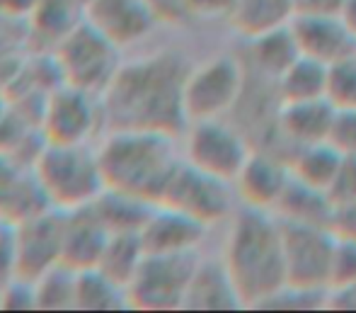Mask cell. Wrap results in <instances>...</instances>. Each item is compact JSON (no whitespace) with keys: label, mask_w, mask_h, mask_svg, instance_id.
Returning <instances> with one entry per match:
<instances>
[{"label":"cell","mask_w":356,"mask_h":313,"mask_svg":"<svg viewBox=\"0 0 356 313\" xmlns=\"http://www.w3.org/2000/svg\"><path fill=\"white\" fill-rule=\"evenodd\" d=\"M192 63L177 49H160L136 61H124L104 90V129L158 131L182 136L189 126L184 83Z\"/></svg>","instance_id":"6da1fadb"},{"label":"cell","mask_w":356,"mask_h":313,"mask_svg":"<svg viewBox=\"0 0 356 313\" xmlns=\"http://www.w3.org/2000/svg\"><path fill=\"white\" fill-rule=\"evenodd\" d=\"M223 262L245 309H259L286 284L282 221L274 211L248 206L235 216Z\"/></svg>","instance_id":"7a4b0ae2"},{"label":"cell","mask_w":356,"mask_h":313,"mask_svg":"<svg viewBox=\"0 0 356 313\" xmlns=\"http://www.w3.org/2000/svg\"><path fill=\"white\" fill-rule=\"evenodd\" d=\"M104 188L136 194L160 204L163 192L179 165L175 136L158 131L112 129L97 146Z\"/></svg>","instance_id":"3957f363"},{"label":"cell","mask_w":356,"mask_h":313,"mask_svg":"<svg viewBox=\"0 0 356 313\" xmlns=\"http://www.w3.org/2000/svg\"><path fill=\"white\" fill-rule=\"evenodd\" d=\"M32 178L49 206L61 211L92 204L104 190L97 148H90V144L44 141V148L32 163Z\"/></svg>","instance_id":"277c9868"},{"label":"cell","mask_w":356,"mask_h":313,"mask_svg":"<svg viewBox=\"0 0 356 313\" xmlns=\"http://www.w3.org/2000/svg\"><path fill=\"white\" fill-rule=\"evenodd\" d=\"M54 68L61 83L102 98L122 68V49L99 34L88 20L78 22L54 47Z\"/></svg>","instance_id":"5b68a950"},{"label":"cell","mask_w":356,"mask_h":313,"mask_svg":"<svg viewBox=\"0 0 356 313\" xmlns=\"http://www.w3.org/2000/svg\"><path fill=\"white\" fill-rule=\"evenodd\" d=\"M197 265V252H145L138 270L127 284L129 309H182Z\"/></svg>","instance_id":"8992f818"},{"label":"cell","mask_w":356,"mask_h":313,"mask_svg":"<svg viewBox=\"0 0 356 313\" xmlns=\"http://www.w3.org/2000/svg\"><path fill=\"white\" fill-rule=\"evenodd\" d=\"M245 85H248L245 61L228 54L192 66L184 83V109L189 124L228 114L233 107H238Z\"/></svg>","instance_id":"52a82bcc"},{"label":"cell","mask_w":356,"mask_h":313,"mask_svg":"<svg viewBox=\"0 0 356 313\" xmlns=\"http://www.w3.org/2000/svg\"><path fill=\"white\" fill-rule=\"evenodd\" d=\"M282 221V219H279ZM286 284L330 289L337 236L330 226L282 221Z\"/></svg>","instance_id":"ba28073f"},{"label":"cell","mask_w":356,"mask_h":313,"mask_svg":"<svg viewBox=\"0 0 356 313\" xmlns=\"http://www.w3.org/2000/svg\"><path fill=\"white\" fill-rule=\"evenodd\" d=\"M184 136V160L228 183H235L245 160L252 153L248 139L235 126L223 122V117L192 122Z\"/></svg>","instance_id":"9c48e42d"},{"label":"cell","mask_w":356,"mask_h":313,"mask_svg":"<svg viewBox=\"0 0 356 313\" xmlns=\"http://www.w3.org/2000/svg\"><path fill=\"white\" fill-rule=\"evenodd\" d=\"M13 277L39 280L54 265L63 262V211L47 206L19 219L13 229Z\"/></svg>","instance_id":"30bf717a"},{"label":"cell","mask_w":356,"mask_h":313,"mask_svg":"<svg viewBox=\"0 0 356 313\" xmlns=\"http://www.w3.org/2000/svg\"><path fill=\"white\" fill-rule=\"evenodd\" d=\"M160 204L184 211L192 219L202 221L204 226H213L230 214L233 194H230L228 180L204 173L182 158L163 192Z\"/></svg>","instance_id":"8fae6325"},{"label":"cell","mask_w":356,"mask_h":313,"mask_svg":"<svg viewBox=\"0 0 356 313\" xmlns=\"http://www.w3.org/2000/svg\"><path fill=\"white\" fill-rule=\"evenodd\" d=\"M102 126V100L73 85L61 83L47 98L42 109V134L47 144H90Z\"/></svg>","instance_id":"7c38bea8"},{"label":"cell","mask_w":356,"mask_h":313,"mask_svg":"<svg viewBox=\"0 0 356 313\" xmlns=\"http://www.w3.org/2000/svg\"><path fill=\"white\" fill-rule=\"evenodd\" d=\"M85 20L122 52L143 42L160 24L145 0H90Z\"/></svg>","instance_id":"4fadbf2b"},{"label":"cell","mask_w":356,"mask_h":313,"mask_svg":"<svg viewBox=\"0 0 356 313\" xmlns=\"http://www.w3.org/2000/svg\"><path fill=\"white\" fill-rule=\"evenodd\" d=\"M291 178L293 173H291L289 158L272 151H252L235 178V188L248 206L274 211Z\"/></svg>","instance_id":"5bb4252c"},{"label":"cell","mask_w":356,"mask_h":313,"mask_svg":"<svg viewBox=\"0 0 356 313\" xmlns=\"http://www.w3.org/2000/svg\"><path fill=\"white\" fill-rule=\"evenodd\" d=\"M298 52L323 63H334L356 52V37L339 15L298 13L291 22Z\"/></svg>","instance_id":"9a60e30c"},{"label":"cell","mask_w":356,"mask_h":313,"mask_svg":"<svg viewBox=\"0 0 356 313\" xmlns=\"http://www.w3.org/2000/svg\"><path fill=\"white\" fill-rule=\"evenodd\" d=\"M209 226L168 204H155L141 229L145 252H197Z\"/></svg>","instance_id":"2e32d148"},{"label":"cell","mask_w":356,"mask_h":313,"mask_svg":"<svg viewBox=\"0 0 356 313\" xmlns=\"http://www.w3.org/2000/svg\"><path fill=\"white\" fill-rule=\"evenodd\" d=\"M109 236L112 234L92 204L63 211V262L73 270L95 267Z\"/></svg>","instance_id":"e0dca14e"},{"label":"cell","mask_w":356,"mask_h":313,"mask_svg":"<svg viewBox=\"0 0 356 313\" xmlns=\"http://www.w3.org/2000/svg\"><path fill=\"white\" fill-rule=\"evenodd\" d=\"M184 311H238L245 309L233 277L223 260H199L184 296Z\"/></svg>","instance_id":"ac0fdd59"},{"label":"cell","mask_w":356,"mask_h":313,"mask_svg":"<svg viewBox=\"0 0 356 313\" xmlns=\"http://www.w3.org/2000/svg\"><path fill=\"white\" fill-rule=\"evenodd\" d=\"M334 105L327 98L282 102L277 114V134L291 146H305L315 141H327L334 119Z\"/></svg>","instance_id":"d6986e66"},{"label":"cell","mask_w":356,"mask_h":313,"mask_svg":"<svg viewBox=\"0 0 356 313\" xmlns=\"http://www.w3.org/2000/svg\"><path fill=\"white\" fill-rule=\"evenodd\" d=\"M296 13V0H238L228 20L235 32L252 39L272 29L289 27Z\"/></svg>","instance_id":"ffe728a7"},{"label":"cell","mask_w":356,"mask_h":313,"mask_svg":"<svg viewBox=\"0 0 356 313\" xmlns=\"http://www.w3.org/2000/svg\"><path fill=\"white\" fill-rule=\"evenodd\" d=\"M274 214L282 221H296V224H315V226H330L332 229V214L334 204L327 197V192L313 188L308 183L291 178L284 197L279 199Z\"/></svg>","instance_id":"44dd1931"},{"label":"cell","mask_w":356,"mask_h":313,"mask_svg":"<svg viewBox=\"0 0 356 313\" xmlns=\"http://www.w3.org/2000/svg\"><path fill=\"white\" fill-rule=\"evenodd\" d=\"M248 63L257 70L262 78H277L289 68V63L298 56V44L291 32V24L282 29H272L259 37L248 39Z\"/></svg>","instance_id":"7402d4cb"},{"label":"cell","mask_w":356,"mask_h":313,"mask_svg":"<svg viewBox=\"0 0 356 313\" xmlns=\"http://www.w3.org/2000/svg\"><path fill=\"white\" fill-rule=\"evenodd\" d=\"M274 85L282 102L327 98V63L298 54Z\"/></svg>","instance_id":"603a6c76"},{"label":"cell","mask_w":356,"mask_h":313,"mask_svg":"<svg viewBox=\"0 0 356 313\" xmlns=\"http://www.w3.org/2000/svg\"><path fill=\"white\" fill-rule=\"evenodd\" d=\"M92 206L99 214V219L104 221V226L109 229V234H127V231H138L141 234L150 211L155 209L153 201L109 188L102 190V194L92 201Z\"/></svg>","instance_id":"cb8c5ba5"},{"label":"cell","mask_w":356,"mask_h":313,"mask_svg":"<svg viewBox=\"0 0 356 313\" xmlns=\"http://www.w3.org/2000/svg\"><path fill=\"white\" fill-rule=\"evenodd\" d=\"M342 155H344L342 151L334 144H330V141H315V144L296 146L289 158L291 173L300 183H308L313 188L327 192L339 163H342Z\"/></svg>","instance_id":"d4e9b609"},{"label":"cell","mask_w":356,"mask_h":313,"mask_svg":"<svg viewBox=\"0 0 356 313\" xmlns=\"http://www.w3.org/2000/svg\"><path fill=\"white\" fill-rule=\"evenodd\" d=\"M75 309L78 311H114L129 309L127 287L104 275L99 267L78 270L75 280Z\"/></svg>","instance_id":"484cf974"},{"label":"cell","mask_w":356,"mask_h":313,"mask_svg":"<svg viewBox=\"0 0 356 313\" xmlns=\"http://www.w3.org/2000/svg\"><path fill=\"white\" fill-rule=\"evenodd\" d=\"M145 255L143 241L138 231H127V234H112L102 250V257L95 267L104 272L107 277H112L114 282H119L122 287H127L131 282L134 272L138 270Z\"/></svg>","instance_id":"4316f807"},{"label":"cell","mask_w":356,"mask_h":313,"mask_svg":"<svg viewBox=\"0 0 356 313\" xmlns=\"http://www.w3.org/2000/svg\"><path fill=\"white\" fill-rule=\"evenodd\" d=\"M75 280H78V270H73L66 262H58L49 272H44L39 280H34L37 309H75Z\"/></svg>","instance_id":"83f0119b"},{"label":"cell","mask_w":356,"mask_h":313,"mask_svg":"<svg viewBox=\"0 0 356 313\" xmlns=\"http://www.w3.org/2000/svg\"><path fill=\"white\" fill-rule=\"evenodd\" d=\"M327 100L334 107H356V52L327 66Z\"/></svg>","instance_id":"f1b7e54d"},{"label":"cell","mask_w":356,"mask_h":313,"mask_svg":"<svg viewBox=\"0 0 356 313\" xmlns=\"http://www.w3.org/2000/svg\"><path fill=\"white\" fill-rule=\"evenodd\" d=\"M327 299H330V289H308V287L284 284L259 309L313 311V309H327Z\"/></svg>","instance_id":"f546056e"},{"label":"cell","mask_w":356,"mask_h":313,"mask_svg":"<svg viewBox=\"0 0 356 313\" xmlns=\"http://www.w3.org/2000/svg\"><path fill=\"white\" fill-rule=\"evenodd\" d=\"M356 282V241L337 238L332 260V275H330V289Z\"/></svg>","instance_id":"4dcf8cb0"},{"label":"cell","mask_w":356,"mask_h":313,"mask_svg":"<svg viewBox=\"0 0 356 313\" xmlns=\"http://www.w3.org/2000/svg\"><path fill=\"white\" fill-rule=\"evenodd\" d=\"M327 197L332 204H344V201L356 199V153H344L337 173L327 188Z\"/></svg>","instance_id":"1f68e13d"},{"label":"cell","mask_w":356,"mask_h":313,"mask_svg":"<svg viewBox=\"0 0 356 313\" xmlns=\"http://www.w3.org/2000/svg\"><path fill=\"white\" fill-rule=\"evenodd\" d=\"M327 141L337 146L342 153H356V107L334 109L332 129H330Z\"/></svg>","instance_id":"d6a6232c"},{"label":"cell","mask_w":356,"mask_h":313,"mask_svg":"<svg viewBox=\"0 0 356 313\" xmlns=\"http://www.w3.org/2000/svg\"><path fill=\"white\" fill-rule=\"evenodd\" d=\"M145 3L150 5L158 22L163 24H187L192 20H197L189 0H145Z\"/></svg>","instance_id":"836d02e7"},{"label":"cell","mask_w":356,"mask_h":313,"mask_svg":"<svg viewBox=\"0 0 356 313\" xmlns=\"http://www.w3.org/2000/svg\"><path fill=\"white\" fill-rule=\"evenodd\" d=\"M332 231H334V236H337V238L356 241V199L334 206Z\"/></svg>","instance_id":"e575fe53"},{"label":"cell","mask_w":356,"mask_h":313,"mask_svg":"<svg viewBox=\"0 0 356 313\" xmlns=\"http://www.w3.org/2000/svg\"><path fill=\"white\" fill-rule=\"evenodd\" d=\"M194 17H230L238 0H189Z\"/></svg>","instance_id":"d590c367"},{"label":"cell","mask_w":356,"mask_h":313,"mask_svg":"<svg viewBox=\"0 0 356 313\" xmlns=\"http://www.w3.org/2000/svg\"><path fill=\"white\" fill-rule=\"evenodd\" d=\"M327 309L356 311V282L354 284H344V287H334V289H330Z\"/></svg>","instance_id":"8d00e7d4"},{"label":"cell","mask_w":356,"mask_h":313,"mask_svg":"<svg viewBox=\"0 0 356 313\" xmlns=\"http://www.w3.org/2000/svg\"><path fill=\"white\" fill-rule=\"evenodd\" d=\"M342 5L344 0H296L298 13H308V15H339Z\"/></svg>","instance_id":"74e56055"},{"label":"cell","mask_w":356,"mask_h":313,"mask_svg":"<svg viewBox=\"0 0 356 313\" xmlns=\"http://www.w3.org/2000/svg\"><path fill=\"white\" fill-rule=\"evenodd\" d=\"M37 3L39 0H0V15H8V17L22 15V17H29V13H32Z\"/></svg>","instance_id":"f35d334b"},{"label":"cell","mask_w":356,"mask_h":313,"mask_svg":"<svg viewBox=\"0 0 356 313\" xmlns=\"http://www.w3.org/2000/svg\"><path fill=\"white\" fill-rule=\"evenodd\" d=\"M339 17L344 20V24L349 27V32L356 37V0H344L342 10H339Z\"/></svg>","instance_id":"ab89813d"}]
</instances>
